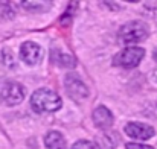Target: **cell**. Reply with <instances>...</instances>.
<instances>
[{
	"mask_svg": "<svg viewBox=\"0 0 157 149\" xmlns=\"http://www.w3.org/2000/svg\"><path fill=\"white\" fill-rule=\"evenodd\" d=\"M44 145L48 149H66V140L58 131H49L44 136Z\"/></svg>",
	"mask_w": 157,
	"mask_h": 149,
	"instance_id": "cell-9",
	"label": "cell"
},
{
	"mask_svg": "<svg viewBox=\"0 0 157 149\" xmlns=\"http://www.w3.org/2000/svg\"><path fill=\"white\" fill-rule=\"evenodd\" d=\"M127 149H154L148 145H139V143H128L127 145Z\"/></svg>",
	"mask_w": 157,
	"mask_h": 149,
	"instance_id": "cell-14",
	"label": "cell"
},
{
	"mask_svg": "<svg viewBox=\"0 0 157 149\" xmlns=\"http://www.w3.org/2000/svg\"><path fill=\"white\" fill-rule=\"evenodd\" d=\"M0 58H2L3 65H6L8 69H14V67L17 65V62H15V59H14V56H12V52H11V50H8V49L2 50Z\"/></svg>",
	"mask_w": 157,
	"mask_h": 149,
	"instance_id": "cell-11",
	"label": "cell"
},
{
	"mask_svg": "<svg viewBox=\"0 0 157 149\" xmlns=\"http://www.w3.org/2000/svg\"><path fill=\"white\" fill-rule=\"evenodd\" d=\"M148 37V28L142 21H130L119 29L117 40L122 44H133L140 43Z\"/></svg>",
	"mask_w": 157,
	"mask_h": 149,
	"instance_id": "cell-2",
	"label": "cell"
},
{
	"mask_svg": "<svg viewBox=\"0 0 157 149\" xmlns=\"http://www.w3.org/2000/svg\"><path fill=\"white\" fill-rule=\"evenodd\" d=\"M93 122L98 128L101 129H108L113 125V114L107 106H98L93 111Z\"/></svg>",
	"mask_w": 157,
	"mask_h": 149,
	"instance_id": "cell-8",
	"label": "cell"
},
{
	"mask_svg": "<svg viewBox=\"0 0 157 149\" xmlns=\"http://www.w3.org/2000/svg\"><path fill=\"white\" fill-rule=\"evenodd\" d=\"M61 105V98L49 88H40L31 98V106L35 113H53L59 110Z\"/></svg>",
	"mask_w": 157,
	"mask_h": 149,
	"instance_id": "cell-1",
	"label": "cell"
},
{
	"mask_svg": "<svg viewBox=\"0 0 157 149\" xmlns=\"http://www.w3.org/2000/svg\"><path fill=\"white\" fill-rule=\"evenodd\" d=\"M53 61L56 64H59L61 67H67V69H73L76 65V61L73 56L67 55V53H59L56 52V55H53Z\"/></svg>",
	"mask_w": 157,
	"mask_h": 149,
	"instance_id": "cell-10",
	"label": "cell"
},
{
	"mask_svg": "<svg viewBox=\"0 0 157 149\" xmlns=\"http://www.w3.org/2000/svg\"><path fill=\"white\" fill-rule=\"evenodd\" d=\"M70 149H96V145L93 142H89V140H79Z\"/></svg>",
	"mask_w": 157,
	"mask_h": 149,
	"instance_id": "cell-12",
	"label": "cell"
},
{
	"mask_svg": "<svg viewBox=\"0 0 157 149\" xmlns=\"http://www.w3.org/2000/svg\"><path fill=\"white\" fill-rule=\"evenodd\" d=\"M153 58H154V59H156V61H157V49L154 50V53H153Z\"/></svg>",
	"mask_w": 157,
	"mask_h": 149,
	"instance_id": "cell-16",
	"label": "cell"
},
{
	"mask_svg": "<svg viewBox=\"0 0 157 149\" xmlns=\"http://www.w3.org/2000/svg\"><path fill=\"white\" fill-rule=\"evenodd\" d=\"M64 85H66V91L67 95L75 100L86 99L89 96V90L84 85V82L79 79L78 75L75 73H67L64 78Z\"/></svg>",
	"mask_w": 157,
	"mask_h": 149,
	"instance_id": "cell-5",
	"label": "cell"
},
{
	"mask_svg": "<svg viewBox=\"0 0 157 149\" xmlns=\"http://www.w3.org/2000/svg\"><path fill=\"white\" fill-rule=\"evenodd\" d=\"M25 88L15 82V81H9V79H3L0 81V100L9 106L12 105H18L23 98H25Z\"/></svg>",
	"mask_w": 157,
	"mask_h": 149,
	"instance_id": "cell-3",
	"label": "cell"
},
{
	"mask_svg": "<svg viewBox=\"0 0 157 149\" xmlns=\"http://www.w3.org/2000/svg\"><path fill=\"white\" fill-rule=\"evenodd\" d=\"M145 56V50L140 47H127V49L121 50L114 58H113V64L124 67V69H133L137 67L142 61V58Z\"/></svg>",
	"mask_w": 157,
	"mask_h": 149,
	"instance_id": "cell-4",
	"label": "cell"
},
{
	"mask_svg": "<svg viewBox=\"0 0 157 149\" xmlns=\"http://www.w3.org/2000/svg\"><path fill=\"white\" fill-rule=\"evenodd\" d=\"M151 79H153V81H154V82L157 84V70H154V72H153V76H151Z\"/></svg>",
	"mask_w": 157,
	"mask_h": 149,
	"instance_id": "cell-15",
	"label": "cell"
},
{
	"mask_svg": "<svg viewBox=\"0 0 157 149\" xmlns=\"http://www.w3.org/2000/svg\"><path fill=\"white\" fill-rule=\"evenodd\" d=\"M21 6L28 9H43L44 8L43 3H21Z\"/></svg>",
	"mask_w": 157,
	"mask_h": 149,
	"instance_id": "cell-13",
	"label": "cell"
},
{
	"mask_svg": "<svg viewBox=\"0 0 157 149\" xmlns=\"http://www.w3.org/2000/svg\"><path fill=\"white\" fill-rule=\"evenodd\" d=\"M125 132L128 137L136 140H148L156 134L153 126L145 123H137V122H130L128 125H125Z\"/></svg>",
	"mask_w": 157,
	"mask_h": 149,
	"instance_id": "cell-7",
	"label": "cell"
},
{
	"mask_svg": "<svg viewBox=\"0 0 157 149\" xmlns=\"http://www.w3.org/2000/svg\"><path fill=\"white\" fill-rule=\"evenodd\" d=\"M20 58L28 65H35L43 58V49L34 41H26L20 47Z\"/></svg>",
	"mask_w": 157,
	"mask_h": 149,
	"instance_id": "cell-6",
	"label": "cell"
}]
</instances>
